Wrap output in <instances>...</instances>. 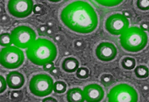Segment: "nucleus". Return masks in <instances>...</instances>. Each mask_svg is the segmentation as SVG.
Masks as SVG:
<instances>
[{
	"instance_id": "12",
	"label": "nucleus",
	"mask_w": 149,
	"mask_h": 102,
	"mask_svg": "<svg viewBox=\"0 0 149 102\" xmlns=\"http://www.w3.org/2000/svg\"><path fill=\"white\" fill-rule=\"evenodd\" d=\"M7 85L11 89H19L23 87L25 82L24 76L17 71H12L6 76Z\"/></svg>"
},
{
	"instance_id": "21",
	"label": "nucleus",
	"mask_w": 149,
	"mask_h": 102,
	"mask_svg": "<svg viewBox=\"0 0 149 102\" xmlns=\"http://www.w3.org/2000/svg\"><path fill=\"white\" fill-rule=\"evenodd\" d=\"M76 76L79 79H86L89 76V70L86 68L81 67L77 70Z\"/></svg>"
},
{
	"instance_id": "7",
	"label": "nucleus",
	"mask_w": 149,
	"mask_h": 102,
	"mask_svg": "<svg viewBox=\"0 0 149 102\" xmlns=\"http://www.w3.org/2000/svg\"><path fill=\"white\" fill-rule=\"evenodd\" d=\"M11 35L13 44L20 49H27L36 40V33L32 28L26 26L15 27Z\"/></svg>"
},
{
	"instance_id": "9",
	"label": "nucleus",
	"mask_w": 149,
	"mask_h": 102,
	"mask_svg": "<svg viewBox=\"0 0 149 102\" xmlns=\"http://www.w3.org/2000/svg\"><path fill=\"white\" fill-rule=\"evenodd\" d=\"M130 22L126 17L122 14H115L107 19L105 27L107 30L113 35H121L129 28Z\"/></svg>"
},
{
	"instance_id": "6",
	"label": "nucleus",
	"mask_w": 149,
	"mask_h": 102,
	"mask_svg": "<svg viewBox=\"0 0 149 102\" xmlns=\"http://www.w3.org/2000/svg\"><path fill=\"white\" fill-rule=\"evenodd\" d=\"M109 102H138V94L130 85L125 83L113 87L108 94Z\"/></svg>"
},
{
	"instance_id": "29",
	"label": "nucleus",
	"mask_w": 149,
	"mask_h": 102,
	"mask_svg": "<svg viewBox=\"0 0 149 102\" xmlns=\"http://www.w3.org/2000/svg\"><path fill=\"white\" fill-rule=\"evenodd\" d=\"M141 29L144 31H147L149 30V25L148 23L144 22L141 23L140 25Z\"/></svg>"
},
{
	"instance_id": "33",
	"label": "nucleus",
	"mask_w": 149,
	"mask_h": 102,
	"mask_svg": "<svg viewBox=\"0 0 149 102\" xmlns=\"http://www.w3.org/2000/svg\"><path fill=\"white\" fill-rule=\"evenodd\" d=\"M53 30L51 28H48L47 31V34L49 35H51L53 34Z\"/></svg>"
},
{
	"instance_id": "14",
	"label": "nucleus",
	"mask_w": 149,
	"mask_h": 102,
	"mask_svg": "<svg viewBox=\"0 0 149 102\" xmlns=\"http://www.w3.org/2000/svg\"><path fill=\"white\" fill-rule=\"evenodd\" d=\"M79 63L77 59L74 57L65 58L62 63V69L68 73H73L79 68Z\"/></svg>"
},
{
	"instance_id": "26",
	"label": "nucleus",
	"mask_w": 149,
	"mask_h": 102,
	"mask_svg": "<svg viewBox=\"0 0 149 102\" xmlns=\"http://www.w3.org/2000/svg\"><path fill=\"white\" fill-rule=\"evenodd\" d=\"M43 69L46 72H50L55 67L54 64L53 62L48 63L43 65Z\"/></svg>"
},
{
	"instance_id": "34",
	"label": "nucleus",
	"mask_w": 149,
	"mask_h": 102,
	"mask_svg": "<svg viewBox=\"0 0 149 102\" xmlns=\"http://www.w3.org/2000/svg\"><path fill=\"white\" fill-rule=\"evenodd\" d=\"M123 15L125 16V17H126V18H129L130 16V14L129 13L128 11H125L123 12Z\"/></svg>"
},
{
	"instance_id": "31",
	"label": "nucleus",
	"mask_w": 149,
	"mask_h": 102,
	"mask_svg": "<svg viewBox=\"0 0 149 102\" xmlns=\"http://www.w3.org/2000/svg\"><path fill=\"white\" fill-rule=\"evenodd\" d=\"M82 46H83V43L81 41H77L75 43V46L78 49H81V48L82 47Z\"/></svg>"
},
{
	"instance_id": "22",
	"label": "nucleus",
	"mask_w": 149,
	"mask_h": 102,
	"mask_svg": "<svg viewBox=\"0 0 149 102\" xmlns=\"http://www.w3.org/2000/svg\"><path fill=\"white\" fill-rule=\"evenodd\" d=\"M23 97V93L21 91H14L11 93L10 98L13 102H20L22 100Z\"/></svg>"
},
{
	"instance_id": "16",
	"label": "nucleus",
	"mask_w": 149,
	"mask_h": 102,
	"mask_svg": "<svg viewBox=\"0 0 149 102\" xmlns=\"http://www.w3.org/2000/svg\"><path fill=\"white\" fill-rule=\"evenodd\" d=\"M135 59L130 57H127L123 58L121 62V65L124 69L128 70H132L135 67Z\"/></svg>"
},
{
	"instance_id": "2",
	"label": "nucleus",
	"mask_w": 149,
	"mask_h": 102,
	"mask_svg": "<svg viewBox=\"0 0 149 102\" xmlns=\"http://www.w3.org/2000/svg\"><path fill=\"white\" fill-rule=\"evenodd\" d=\"M26 55L32 63L41 66L55 60L57 56V48L50 40L38 38L27 48Z\"/></svg>"
},
{
	"instance_id": "10",
	"label": "nucleus",
	"mask_w": 149,
	"mask_h": 102,
	"mask_svg": "<svg viewBox=\"0 0 149 102\" xmlns=\"http://www.w3.org/2000/svg\"><path fill=\"white\" fill-rule=\"evenodd\" d=\"M97 58L104 62L113 60L116 57L117 50L116 47L112 43L104 42L100 43L95 50Z\"/></svg>"
},
{
	"instance_id": "13",
	"label": "nucleus",
	"mask_w": 149,
	"mask_h": 102,
	"mask_svg": "<svg viewBox=\"0 0 149 102\" xmlns=\"http://www.w3.org/2000/svg\"><path fill=\"white\" fill-rule=\"evenodd\" d=\"M66 98L68 102H84L85 99L83 91L79 88H74L67 91Z\"/></svg>"
},
{
	"instance_id": "5",
	"label": "nucleus",
	"mask_w": 149,
	"mask_h": 102,
	"mask_svg": "<svg viewBox=\"0 0 149 102\" xmlns=\"http://www.w3.org/2000/svg\"><path fill=\"white\" fill-rule=\"evenodd\" d=\"M53 86V79L49 75L39 74L31 78L29 87L31 92L35 96L44 97L52 93Z\"/></svg>"
},
{
	"instance_id": "1",
	"label": "nucleus",
	"mask_w": 149,
	"mask_h": 102,
	"mask_svg": "<svg viewBox=\"0 0 149 102\" xmlns=\"http://www.w3.org/2000/svg\"><path fill=\"white\" fill-rule=\"evenodd\" d=\"M60 17L65 26L77 33H91L98 25L96 12L90 4L83 1L68 4L61 11Z\"/></svg>"
},
{
	"instance_id": "23",
	"label": "nucleus",
	"mask_w": 149,
	"mask_h": 102,
	"mask_svg": "<svg viewBox=\"0 0 149 102\" xmlns=\"http://www.w3.org/2000/svg\"><path fill=\"white\" fill-rule=\"evenodd\" d=\"M136 6L141 11H148L149 10V0H137Z\"/></svg>"
},
{
	"instance_id": "11",
	"label": "nucleus",
	"mask_w": 149,
	"mask_h": 102,
	"mask_svg": "<svg viewBox=\"0 0 149 102\" xmlns=\"http://www.w3.org/2000/svg\"><path fill=\"white\" fill-rule=\"evenodd\" d=\"M83 91L86 102H100L104 97V89L97 84L86 86Z\"/></svg>"
},
{
	"instance_id": "28",
	"label": "nucleus",
	"mask_w": 149,
	"mask_h": 102,
	"mask_svg": "<svg viewBox=\"0 0 149 102\" xmlns=\"http://www.w3.org/2000/svg\"><path fill=\"white\" fill-rule=\"evenodd\" d=\"M47 29H48V28L46 26L42 25L39 27V29H38L39 33L40 35H44V34H47Z\"/></svg>"
},
{
	"instance_id": "24",
	"label": "nucleus",
	"mask_w": 149,
	"mask_h": 102,
	"mask_svg": "<svg viewBox=\"0 0 149 102\" xmlns=\"http://www.w3.org/2000/svg\"><path fill=\"white\" fill-rule=\"evenodd\" d=\"M33 12L36 15H41L43 14L45 11V8L43 5L38 4L34 5Z\"/></svg>"
},
{
	"instance_id": "15",
	"label": "nucleus",
	"mask_w": 149,
	"mask_h": 102,
	"mask_svg": "<svg viewBox=\"0 0 149 102\" xmlns=\"http://www.w3.org/2000/svg\"><path fill=\"white\" fill-rule=\"evenodd\" d=\"M134 73L139 78H146L149 75V68L145 65H139L135 68Z\"/></svg>"
},
{
	"instance_id": "8",
	"label": "nucleus",
	"mask_w": 149,
	"mask_h": 102,
	"mask_svg": "<svg viewBox=\"0 0 149 102\" xmlns=\"http://www.w3.org/2000/svg\"><path fill=\"white\" fill-rule=\"evenodd\" d=\"M33 0H9L7 9L9 13L17 18H25L33 11Z\"/></svg>"
},
{
	"instance_id": "4",
	"label": "nucleus",
	"mask_w": 149,
	"mask_h": 102,
	"mask_svg": "<svg viewBox=\"0 0 149 102\" xmlns=\"http://www.w3.org/2000/svg\"><path fill=\"white\" fill-rule=\"evenodd\" d=\"M25 60L23 52L15 46L6 47L0 53V63L6 69H15L23 64Z\"/></svg>"
},
{
	"instance_id": "20",
	"label": "nucleus",
	"mask_w": 149,
	"mask_h": 102,
	"mask_svg": "<svg viewBox=\"0 0 149 102\" xmlns=\"http://www.w3.org/2000/svg\"><path fill=\"white\" fill-rule=\"evenodd\" d=\"M101 83L104 87H109L114 82V78L111 74H104L100 77Z\"/></svg>"
},
{
	"instance_id": "17",
	"label": "nucleus",
	"mask_w": 149,
	"mask_h": 102,
	"mask_svg": "<svg viewBox=\"0 0 149 102\" xmlns=\"http://www.w3.org/2000/svg\"><path fill=\"white\" fill-rule=\"evenodd\" d=\"M13 44L11 35L9 33H4L0 36V45L2 46L8 47Z\"/></svg>"
},
{
	"instance_id": "35",
	"label": "nucleus",
	"mask_w": 149,
	"mask_h": 102,
	"mask_svg": "<svg viewBox=\"0 0 149 102\" xmlns=\"http://www.w3.org/2000/svg\"><path fill=\"white\" fill-rule=\"evenodd\" d=\"M49 1L52 2H54V3H57V2H60L61 1V0H49Z\"/></svg>"
},
{
	"instance_id": "19",
	"label": "nucleus",
	"mask_w": 149,
	"mask_h": 102,
	"mask_svg": "<svg viewBox=\"0 0 149 102\" xmlns=\"http://www.w3.org/2000/svg\"><path fill=\"white\" fill-rule=\"evenodd\" d=\"M67 89V85L63 81H57L54 83L53 91L56 93H64Z\"/></svg>"
},
{
	"instance_id": "25",
	"label": "nucleus",
	"mask_w": 149,
	"mask_h": 102,
	"mask_svg": "<svg viewBox=\"0 0 149 102\" xmlns=\"http://www.w3.org/2000/svg\"><path fill=\"white\" fill-rule=\"evenodd\" d=\"M7 83L6 80L3 76H0V93L4 92L7 88Z\"/></svg>"
},
{
	"instance_id": "3",
	"label": "nucleus",
	"mask_w": 149,
	"mask_h": 102,
	"mask_svg": "<svg viewBox=\"0 0 149 102\" xmlns=\"http://www.w3.org/2000/svg\"><path fill=\"white\" fill-rule=\"evenodd\" d=\"M148 41L147 33L137 27H129L120 37L121 46L130 52H138L143 50Z\"/></svg>"
},
{
	"instance_id": "30",
	"label": "nucleus",
	"mask_w": 149,
	"mask_h": 102,
	"mask_svg": "<svg viewBox=\"0 0 149 102\" xmlns=\"http://www.w3.org/2000/svg\"><path fill=\"white\" fill-rule=\"evenodd\" d=\"M42 102H58V101L54 98L48 97L43 99Z\"/></svg>"
},
{
	"instance_id": "18",
	"label": "nucleus",
	"mask_w": 149,
	"mask_h": 102,
	"mask_svg": "<svg viewBox=\"0 0 149 102\" xmlns=\"http://www.w3.org/2000/svg\"><path fill=\"white\" fill-rule=\"evenodd\" d=\"M97 3L106 7H114L122 3L124 0H95Z\"/></svg>"
},
{
	"instance_id": "32",
	"label": "nucleus",
	"mask_w": 149,
	"mask_h": 102,
	"mask_svg": "<svg viewBox=\"0 0 149 102\" xmlns=\"http://www.w3.org/2000/svg\"><path fill=\"white\" fill-rule=\"evenodd\" d=\"M63 40V37L61 35H57L54 37V40L56 42H60Z\"/></svg>"
},
{
	"instance_id": "27",
	"label": "nucleus",
	"mask_w": 149,
	"mask_h": 102,
	"mask_svg": "<svg viewBox=\"0 0 149 102\" xmlns=\"http://www.w3.org/2000/svg\"><path fill=\"white\" fill-rule=\"evenodd\" d=\"M51 75L54 77H57L60 76L61 72L60 69L58 67H54L51 71H50Z\"/></svg>"
}]
</instances>
